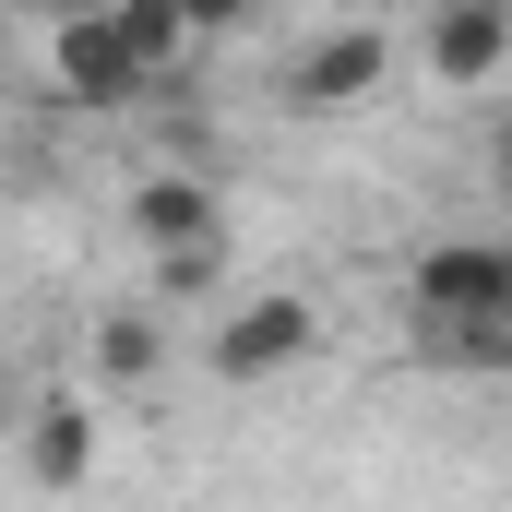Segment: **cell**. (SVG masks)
Wrapping results in <instances>:
<instances>
[{"mask_svg":"<svg viewBox=\"0 0 512 512\" xmlns=\"http://www.w3.org/2000/svg\"><path fill=\"white\" fill-rule=\"evenodd\" d=\"M48 96H60V108H131V96H155V60L120 36L108 0L72 12V24H48Z\"/></svg>","mask_w":512,"mask_h":512,"instance_id":"obj_1","label":"cell"},{"mask_svg":"<svg viewBox=\"0 0 512 512\" xmlns=\"http://www.w3.org/2000/svg\"><path fill=\"white\" fill-rule=\"evenodd\" d=\"M417 322H512V239H441L405 274Z\"/></svg>","mask_w":512,"mask_h":512,"instance_id":"obj_2","label":"cell"},{"mask_svg":"<svg viewBox=\"0 0 512 512\" xmlns=\"http://www.w3.org/2000/svg\"><path fill=\"white\" fill-rule=\"evenodd\" d=\"M322 346V322H310V298H286V286H262L239 298L227 322H215V382H286L298 358Z\"/></svg>","mask_w":512,"mask_h":512,"instance_id":"obj_3","label":"cell"},{"mask_svg":"<svg viewBox=\"0 0 512 512\" xmlns=\"http://www.w3.org/2000/svg\"><path fill=\"white\" fill-rule=\"evenodd\" d=\"M131 239L167 262V251H203V239H227V203H215V179H191V167H155V179H131Z\"/></svg>","mask_w":512,"mask_h":512,"instance_id":"obj_4","label":"cell"},{"mask_svg":"<svg viewBox=\"0 0 512 512\" xmlns=\"http://www.w3.org/2000/svg\"><path fill=\"white\" fill-rule=\"evenodd\" d=\"M382 72H393V48H382V36H370V24H334V36H310V48H298V72H286V108H310V120H322V108H358Z\"/></svg>","mask_w":512,"mask_h":512,"instance_id":"obj_5","label":"cell"},{"mask_svg":"<svg viewBox=\"0 0 512 512\" xmlns=\"http://www.w3.org/2000/svg\"><path fill=\"white\" fill-rule=\"evenodd\" d=\"M512 60V0H441L429 12V72L441 84H489Z\"/></svg>","mask_w":512,"mask_h":512,"instance_id":"obj_6","label":"cell"},{"mask_svg":"<svg viewBox=\"0 0 512 512\" xmlns=\"http://www.w3.org/2000/svg\"><path fill=\"white\" fill-rule=\"evenodd\" d=\"M24 465H36V489H84V465H96V417H84L72 393H48V405L24 417Z\"/></svg>","mask_w":512,"mask_h":512,"instance_id":"obj_7","label":"cell"},{"mask_svg":"<svg viewBox=\"0 0 512 512\" xmlns=\"http://www.w3.org/2000/svg\"><path fill=\"white\" fill-rule=\"evenodd\" d=\"M155 370H167V334L143 310H108L96 322V382H155Z\"/></svg>","mask_w":512,"mask_h":512,"instance_id":"obj_8","label":"cell"},{"mask_svg":"<svg viewBox=\"0 0 512 512\" xmlns=\"http://www.w3.org/2000/svg\"><path fill=\"white\" fill-rule=\"evenodd\" d=\"M417 346L441 370H512V322H417Z\"/></svg>","mask_w":512,"mask_h":512,"instance_id":"obj_9","label":"cell"},{"mask_svg":"<svg viewBox=\"0 0 512 512\" xmlns=\"http://www.w3.org/2000/svg\"><path fill=\"white\" fill-rule=\"evenodd\" d=\"M108 12H120V36L155 60V72H167V60H179V36H191V12H179V0H108Z\"/></svg>","mask_w":512,"mask_h":512,"instance_id":"obj_10","label":"cell"},{"mask_svg":"<svg viewBox=\"0 0 512 512\" xmlns=\"http://www.w3.org/2000/svg\"><path fill=\"white\" fill-rule=\"evenodd\" d=\"M179 12H191V36H215V24H239L251 0H179Z\"/></svg>","mask_w":512,"mask_h":512,"instance_id":"obj_11","label":"cell"},{"mask_svg":"<svg viewBox=\"0 0 512 512\" xmlns=\"http://www.w3.org/2000/svg\"><path fill=\"white\" fill-rule=\"evenodd\" d=\"M24 24H72V12H96V0H12Z\"/></svg>","mask_w":512,"mask_h":512,"instance_id":"obj_12","label":"cell"},{"mask_svg":"<svg viewBox=\"0 0 512 512\" xmlns=\"http://www.w3.org/2000/svg\"><path fill=\"white\" fill-rule=\"evenodd\" d=\"M489 167H501V191H512V131H501V143H489Z\"/></svg>","mask_w":512,"mask_h":512,"instance_id":"obj_13","label":"cell"},{"mask_svg":"<svg viewBox=\"0 0 512 512\" xmlns=\"http://www.w3.org/2000/svg\"><path fill=\"white\" fill-rule=\"evenodd\" d=\"M0 417H12V370H0Z\"/></svg>","mask_w":512,"mask_h":512,"instance_id":"obj_14","label":"cell"}]
</instances>
